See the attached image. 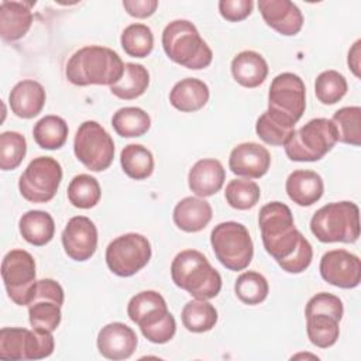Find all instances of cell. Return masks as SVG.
I'll return each mask as SVG.
<instances>
[{"label":"cell","instance_id":"1","mask_svg":"<svg viewBox=\"0 0 361 361\" xmlns=\"http://www.w3.org/2000/svg\"><path fill=\"white\" fill-rule=\"evenodd\" d=\"M258 226L264 248L278 265L289 259L305 240V235L295 227L290 209L281 202H271L261 207Z\"/></svg>","mask_w":361,"mask_h":361},{"label":"cell","instance_id":"2","mask_svg":"<svg viewBox=\"0 0 361 361\" xmlns=\"http://www.w3.org/2000/svg\"><path fill=\"white\" fill-rule=\"evenodd\" d=\"M124 62L118 54L100 45L78 49L66 63V78L76 86L114 85L123 75Z\"/></svg>","mask_w":361,"mask_h":361},{"label":"cell","instance_id":"3","mask_svg":"<svg viewBox=\"0 0 361 361\" xmlns=\"http://www.w3.org/2000/svg\"><path fill=\"white\" fill-rule=\"evenodd\" d=\"M173 283L196 299L216 298L221 289V276L207 258L196 250H183L171 264Z\"/></svg>","mask_w":361,"mask_h":361},{"label":"cell","instance_id":"4","mask_svg":"<svg viewBox=\"0 0 361 361\" xmlns=\"http://www.w3.org/2000/svg\"><path fill=\"white\" fill-rule=\"evenodd\" d=\"M162 48L168 58L188 69H203L212 63L213 52L188 20H173L162 31Z\"/></svg>","mask_w":361,"mask_h":361},{"label":"cell","instance_id":"5","mask_svg":"<svg viewBox=\"0 0 361 361\" xmlns=\"http://www.w3.org/2000/svg\"><path fill=\"white\" fill-rule=\"evenodd\" d=\"M312 234L322 243H355L360 237V212L353 202H333L310 220Z\"/></svg>","mask_w":361,"mask_h":361},{"label":"cell","instance_id":"6","mask_svg":"<svg viewBox=\"0 0 361 361\" xmlns=\"http://www.w3.org/2000/svg\"><path fill=\"white\" fill-rule=\"evenodd\" d=\"M337 137L333 123L329 118H313L293 131L285 142V152L289 159L298 162H313L322 159L336 145Z\"/></svg>","mask_w":361,"mask_h":361},{"label":"cell","instance_id":"7","mask_svg":"<svg viewBox=\"0 0 361 361\" xmlns=\"http://www.w3.org/2000/svg\"><path fill=\"white\" fill-rule=\"evenodd\" d=\"M216 258L230 271L245 269L254 255V244L247 227L237 221H223L210 234Z\"/></svg>","mask_w":361,"mask_h":361},{"label":"cell","instance_id":"8","mask_svg":"<svg viewBox=\"0 0 361 361\" xmlns=\"http://www.w3.org/2000/svg\"><path fill=\"white\" fill-rule=\"evenodd\" d=\"M52 331L23 327H3L0 330V358L41 360L54 353Z\"/></svg>","mask_w":361,"mask_h":361},{"label":"cell","instance_id":"9","mask_svg":"<svg viewBox=\"0 0 361 361\" xmlns=\"http://www.w3.org/2000/svg\"><path fill=\"white\" fill-rule=\"evenodd\" d=\"M73 151L76 158L90 171L107 169L114 158V141L102 124L93 120L82 123L75 134Z\"/></svg>","mask_w":361,"mask_h":361},{"label":"cell","instance_id":"10","mask_svg":"<svg viewBox=\"0 0 361 361\" xmlns=\"http://www.w3.org/2000/svg\"><path fill=\"white\" fill-rule=\"evenodd\" d=\"M62 180V166L52 157L34 158L18 179L21 196L32 203L49 202Z\"/></svg>","mask_w":361,"mask_h":361},{"label":"cell","instance_id":"11","mask_svg":"<svg viewBox=\"0 0 361 361\" xmlns=\"http://www.w3.org/2000/svg\"><path fill=\"white\" fill-rule=\"evenodd\" d=\"M151 244L142 234L127 233L114 238L106 248V264L118 276H131L151 259Z\"/></svg>","mask_w":361,"mask_h":361},{"label":"cell","instance_id":"12","mask_svg":"<svg viewBox=\"0 0 361 361\" xmlns=\"http://www.w3.org/2000/svg\"><path fill=\"white\" fill-rule=\"evenodd\" d=\"M1 278L8 298L18 306H28L37 283L32 255L20 248L8 251L1 262Z\"/></svg>","mask_w":361,"mask_h":361},{"label":"cell","instance_id":"13","mask_svg":"<svg viewBox=\"0 0 361 361\" xmlns=\"http://www.w3.org/2000/svg\"><path fill=\"white\" fill-rule=\"evenodd\" d=\"M306 109V87L300 76L292 72L276 75L269 86L268 110L275 111L293 124L303 116Z\"/></svg>","mask_w":361,"mask_h":361},{"label":"cell","instance_id":"14","mask_svg":"<svg viewBox=\"0 0 361 361\" xmlns=\"http://www.w3.org/2000/svg\"><path fill=\"white\" fill-rule=\"evenodd\" d=\"M63 289L56 281L51 278L37 281L28 303L30 324L48 331L56 330L62 319L61 306L63 305Z\"/></svg>","mask_w":361,"mask_h":361},{"label":"cell","instance_id":"15","mask_svg":"<svg viewBox=\"0 0 361 361\" xmlns=\"http://www.w3.org/2000/svg\"><path fill=\"white\" fill-rule=\"evenodd\" d=\"M319 269L322 278L337 288L351 289L361 281V261L345 250H331L323 254Z\"/></svg>","mask_w":361,"mask_h":361},{"label":"cell","instance_id":"16","mask_svg":"<svg viewBox=\"0 0 361 361\" xmlns=\"http://www.w3.org/2000/svg\"><path fill=\"white\" fill-rule=\"evenodd\" d=\"M66 255L75 261L89 259L97 248V228L86 216L72 217L62 231Z\"/></svg>","mask_w":361,"mask_h":361},{"label":"cell","instance_id":"17","mask_svg":"<svg viewBox=\"0 0 361 361\" xmlns=\"http://www.w3.org/2000/svg\"><path fill=\"white\" fill-rule=\"evenodd\" d=\"M138 344L135 331L124 323H109L97 334L99 353L109 360L130 358Z\"/></svg>","mask_w":361,"mask_h":361},{"label":"cell","instance_id":"18","mask_svg":"<svg viewBox=\"0 0 361 361\" xmlns=\"http://www.w3.org/2000/svg\"><path fill=\"white\" fill-rule=\"evenodd\" d=\"M271 165V155L265 147L257 142H243L230 152L228 168L233 173L258 179L264 176Z\"/></svg>","mask_w":361,"mask_h":361},{"label":"cell","instance_id":"19","mask_svg":"<svg viewBox=\"0 0 361 361\" xmlns=\"http://www.w3.org/2000/svg\"><path fill=\"white\" fill-rule=\"evenodd\" d=\"M258 8L264 21L282 35H296L303 25V14L289 0H259Z\"/></svg>","mask_w":361,"mask_h":361},{"label":"cell","instance_id":"20","mask_svg":"<svg viewBox=\"0 0 361 361\" xmlns=\"http://www.w3.org/2000/svg\"><path fill=\"white\" fill-rule=\"evenodd\" d=\"M35 1L3 0L0 3V35L13 42L23 38L32 24L31 7Z\"/></svg>","mask_w":361,"mask_h":361},{"label":"cell","instance_id":"21","mask_svg":"<svg viewBox=\"0 0 361 361\" xmlns=\"http://www.w3.org/2000/svg\"><path fill=\"white\" fill-rule=\"evenodd\" d=\"M226 180V171L214 158L199 159L189 171V189L199 197H209L217 193Z\"/></svg>","mask_w":361,"mask_h":361},{"label":"cell","instance_id":"22","mask_svg":"<svg viewBox=\"0 0 361 361\" xmlns=\"http://www.w3.org/2000/svg\"><path fill=\"white\" fill-rule=\"evenodd\" d=\"M8 103L17 117L32 118L41 113L45 104V90L37 80H21L11 89Z\"/></svg>","mask_w":361,"mask_h":361},{"label":"cell","instance_id":"23","mask_svg":"<svg viewBox=\"0 0 361 361\" xmlns=\"http://www.w3.org/2000/svg\"><path fill=\"white\" fill-rule=\"evenodd\" d=\"M289 199L299 206H312L324 192L322 176L310 169L293 171L285 183Z\"/></svg>","mask_w":361,"mask_h":361},{"label":"cell","instance_id":"24","mask_svg":"<svg viewBox=\"0 0 361 361\" xmlns=\"http://www.w3.org/2000/svg\"><path fill=\"white\" fill-rule=\"evenodd\" d=\"M213 210L209 202L200 197L188 196L176 203L173 209V223L186 233L203 230L212 220Z\"/></svg>","mask_w":361,"mask_h":361},{"label":"cell","instance_id":"25","mask_svg":"<svg viewBox=\"0 0 361 361\" xmlns=\"http://www.w3.org/2000/svg\"><path fill=\"white\" fill-rule=\"evenodd\" d=\"M231 75L244 87L259 86L268 75V63L255 51H241L231 61Z\"/></svg>","mask_w":361,"mask_h":361},{"label":"cell","instance_id":"26","mask_svg":"<svg viewBox=\"0 0 361 361\" xmlns=\"http://www.w3.org/2000/svg\"><path fill=\"white\" fill-rule=\"evenodd\" d=\"M207 85L196 78H185L173 85L169 93L171 104L180 111L192 113L200 110L209 100Z\"/></svg>","mask_w":361,"mask_h":361},{"label":"cell","instance_id":"27","mask_svg":"<svg viewBox=\"0 0 361 361\" xmlns=\"http://www.w3.org/2000/svg\"><path fill=\"white\" fill-rule=\"evenodd\" d=\"M20 234L23 238L37 247L48 244L55 234V223L49 213L44 210H30L20 217Z\"/></svg>","mask_w":361,"mask_h":361},{"label":"cell","instance_id":"28","mask_svg":"<svg viewBox=\"0 0 361 361\" xmlns=\"http://www.w3.org/2000/svg\"><path fill=\"white\" fill-rule=\"evenodd\" d=\"M149 85V73L147 68L140 63L127 62L121 78L110 86V92L123 100H133L140 97Z\"/></svg>","mask_w":361,"mask_h":361},{"label":"cell","instance_id":"29","mask_svg":"<svg viewBox=\"0 0 361 361\" xmlns=\"http://www.w3.org/2000/svg\"><path fill=\"white\" fill-rule=\"evenodd\" d=\"M293 127L295 124L286 117L275 111L267 110L258 117L255 124V133L265 144L281 147L285 145V142L295 131Z\"/></svg>","mask_w":361,"mask_h":361},{"label":"cell","instance_id":"30","mask_svg":"<svg viewBox=\"0 0 361 361\" xmlns=\"http://www.w3.org/2000/svg\"><path fill=\"white\" fill-rule=\"evenodd\" d=\"M120 164L124 173L135 180L147 179L154 171V157L141 144L126 145L120 154Z\"/></svg>","mask_w":361,"mask_h":361},{"label":"cell","instance_id":"31","mask_svg":"<svg viewBox=\"0 0 361 361\" xmlns=\"http://www.w3.org/2000/svg\"><path fill=\"white\" fill-rule=\"evenodd\" d=\"M340 320L326 313H312L306 316V331L310 343L319 348H329L336 344Z\"/></svg>","mask_w":361,"mask_h":361},{"label":"cell","instance_id":"32","mask_svg":"<svg viewBox=\"0 0 361 361\" xmlns=\"http://www.w3.org/2000/svg\"><path fill=\"white\" fill-rule=\"evenodd\" d=\"M68 124L59 116H45L32 128L34 141L44 149H58L68 138Z\"/></svg>","mask_w":361,"mask_h":361},{"label":"cell","instance_id":"33","mask_svg":"<svg viewBox=\"0 0 361 361\" xmlns=\"http://www.w3.org/2000/svg\"><path fill=\"white\" fill-rule=\"evenodd\" d=\"M182 323L192 333H204L212 330L217 323L216 307L204 299L188 302L182 309Z\"/></svg>","mask_w":361,"mask_h":361},{"label":"cell","instance_id":"34","mask_svg":"<svg viewBox=\"0 0 361 361\" xmlns=\"http://www.w3.org/2000/svg\"><path fill=\"white\" fill-rule=\"evenodd\" d=\"M111 126L124 138L141 137L149 130L151 118L140 107H123L113 114Z\"/></svg>","mask_w":361,"mask_h":361},{"label":"cell","instance_id":"35","mask_svg":"<svg viewBox=\"0 0 361 361\" xmlns=\"http://www.w3.org/2000/svg\"><path fill=\"white\" fill-rule=\"evenodd\" d=\"M337 141L358 147L361 144V109L358 106L338 109L331 120Z\"/></svg>","mask_w":361,"mask_h":361},{"label":"cell","instance_id":"36","mask_svg":"<svg viewBox=\"0 0 361 361\" xmlns=\"http://www.w3.org/2000/svg\"><path fill=\"white\" fill-rule=\"evenodd\" d=\"M100 196L102 190L97 179L87 173L76 175L68 186V199L79 209L94 207L99 203Z\"/></svg>","mask_w":361,"mask_h":361},{"label":"cell","instance_id":"37","mask_svg":"<svg viewBox=\"0 0 361 361\" xmlns=\"http://www.w3.org/2000/svg\"><path fill=\"white\" fill-rule=\"evenodd\" d=\"M124 52L134 58H145L154 48V35L145 24H130L124 28L120 38Z\"/></svg>","mask_w":361,"mask_h":361},{"label":"cell","instance_id":"38","mask_svg":"<svg viewBox=\"0 0 361 361\" xmlns=\"http://www.w3.org/2000/svg\"><path fill=\"white\" fill-rule=\"evenodd\" d=\"M234 290L237 298L243 303L258 305L267 299L269 286L264 275L255 271H247L237 278L234 283Z\"/></svg>","mask_w":361,"mask_h":361},{"label":"cell","instance_id":"39","mask_svg":"<svg viewBox=\"0 0 361 361\" xmlns=\"http://www.w3.org/2000/svg\"><path fill=\"white\" fill-rule=\"evenodd\" d=\"M27 152L25 137L17 131L0 134V169L13 171L24 159Z\"/></svg>","mask_w":361,"mask_h":361},{"label":"cell","instance_id":"40","mask_svg":"<svg viewBox=\"0 0 361 361\" xmlns=\"http://www.w3.org/2000/svg\"><path fill=\"white\" fill-rule=\"evenodd\" d=\"M226 200L237 210H248L254 207L261 196L259 186L248 179H233L226 186Z\"/></svg>","mask_w":361,"mask_h":361},{"label":"cell","instance_id":"41","mask_svg":"<svg viewBox=\"0 0 361 361\" xmlns=\"http://www.w3.org/2000/svg\"><path fill=\"white\" fill-rule=\"evenodd\" d=\"M345 78L333 69L322 72L314 82V93L323 104H334L347 93Z\"/></svg>","mask_w":361,"mask_h":361},{"label":"cell","instance_id":"42","mask_svg":"<svg viewBox=\"0 0 361 361\" xmlns=\"http://www.w3.org/2000/svg\"><path fill=\"white\" fill-rule=\"evenodd\" d=\"M161 306H166V302L161 293L157 290H142L130 299L127 305V314L131 322L137 323L148 312Z\"/></svg>","mask_w":361,"mask_h":361},{"label":"cell","instance_id":"43","mask_svg":"<svg viewBox=\"0 0 361 361\" xmlns=\"http://www.w3.org/2000/svg\"><path fill=\"white\" fill-rule=\"evenodd\" d=\"M312 313H326V314H331L336 319L341 320L343 313H344L343 302L338 296H336L333 293H327V292L316 293L314 296H312L307 300L306 307H305V316L312 314Z\"/></svg>","mask_w":361,"mask_h":361},{"label":"cell","instance_id":"44","mask_svg":"<svg viewBox=\"0 0 361 361\" xmlns=\"http://www.w3.org/2000/svg\"><path fill=\"white\" fill-rule=\"evenodd\" d=\"M142 336L154 344H165L173 338L176 333V322L171 313H166L162 319L140 329Z\"/></svg>","mask_w":361,"mask_h":361},{"label":"cell","instance_id":"45","mask_svg":"<svg viewBox=\"0 0 361 361\" xmlns=\"http://www.w3.org/2000/svg\"><path fill=\"white\" fill-rule=\"evenodd\" d=\"M254 3L251 0H220L219 11L227 21L235 23L247 18L252 13Z\"/></svg>","mask_w":361,"mask_h":361},{"label":"cell","instance_id":"46","mask_svg":"<svg viewBox=\"0 0 361 361\" xmlns=\"http://www.w3.org/2000/svg\"><path fill=\"white\" fill-rule=\"evenodd\" d=\"M123 7L135 18H147L152 16L158 7L157 0H124Z\"/></svg>","mask_w":361,"mask_h":361},{"label":"cell","instance_id":"47","mask_svg":"<svg viewBox=\"0 0 361 361\" xmlns=\"http://www.w3.org/2000/svg\"><path fill=\"white\" fill-rule=\"evenodd\" d=\"M360 44H361L360 39L354 42V45L351 47V49H350V52H348V59H347L348 66L351 68L353 73H354L357 78H360V55H361V52H360Z\"/></svg>","mask_w":361,"mask_h":361}]
</instances>
